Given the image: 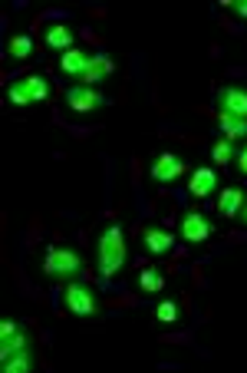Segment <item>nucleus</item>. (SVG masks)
<instances>
[{
  "label": "nucleus",
  "instance_id": "obj_7",
  "mask_svg": "<svg viewBox=\"0 0 247 373\" xmlns=\"http://www.w3.org/2000/svg\"><path fill=\"white\" fill-rule=\"evenodd\" d=\"M221 109L234 119H247V90H241V86L221 90Z\"/></svg>",
  "mask_w": 247,
  "mask_h": 373
},
{
  "label": "nucleus",
  "instance_id": "obj_26",
  "mask_svg": "<svg viewBox=\"0 0 247 373\" xmlns=\"http://www.w3.org/2000/svg\"><path fill=\"white\" fill-rule=\"evenodd\" d=\"M244 222H247V209H244Z\"/></svg>",
  "mask_w": 247,
  "mask_h": 373
},
{
  "label": "nucleus",
  "instance_id": "obj_8",
  "mask_svg": "<svg viewBox=\"0 0 247 373\" xmlns=\"http://www.w3.org/2000/svg\"><path fill=\"white\" fill-rule=\"evenodd\" d=\"M218 189V175H215V169H195V175L188 182V192L195 198H208V195Z\"/></svg>",
  "mask_w": 247,
  "mask_h": 373
},
{
  "label": "nucleus",
  "instance_id": "obj_4",
  "mask_svg": "<svg viewBox=\"0 0 247 373\" xmlns=\"http://www.w3.org/2000/svg\"><path fill=\"white\" fill-rule=\"evenodd\" d=\"M66 103H70L73 113H96L106 103V96L96 86H73V90L66 93Z\"/></svg>",
  "mask_w": 247,
  "mask_h": 373
},
{
  "label": "nucleus",
  "instance_id": "obj_15",
  "mask_svg": "<svg viewBox=\"0 0 247 373\" xmlns=\"http://www.w3.org/2000/svg\"><path fill=\"white\" fill-rule=\"evenodd\" d=\"M20 350H30V337L20 330V334H14V337H7V341H0V360L14 357V354H20Z\"/></svg>",
  "mask_w": 247,
  "mask_h": 373
},
{
  "label": "nucleus",
  "instance_id": "obj_17",
  "mask_svg": "<svg viewBox=\"0 0 247 373\" xmlns=\"http://www.w3.org/2000/svg\"><path fill=\"white\" fill-rule=\"evenodd\" d=\"M30 367H33V354L30 350H20V354L3 360V373H27Z\"/></svg>",
  "mask_w": 247,
  "mask_h": 373
},
{
  "label": "nucleus",
  "instance_id": "obj_14",
  "mask_svg": "<svg viewBox=\"0 0 247 373\" xmlns=\"http://www.w3.org/2000/svg\"><path fill=\"white\" fill-rule=\"evenodd\" d=\"M218 122H221V129H224V139H228V142L244 139L247 135V119H234V116H228V113H221Z\"/></svg>",
  "mask_w": 247,
  "mask_h": 373
},
{
  "label": "nucleus",
  "instance_id": "obj_20",
  "mask_svg": "<svg viewBox=\"0 0 247 373\" xmlns=\"http://www.w3.org/2000/svg\"><path fill=\"white\" fill-rule=\"evenodd\" d=\"M30 50H33V40H30L27 33H20V37L10 40V57H17V60H27Z\"/></svg>",
  "mask_w": 247,
  "mask_h": 373
},
{
  "label": "nucleus",
  "instance_id": "obj_11",
  "mask_svg": "<svg viewBox=\"0 0 247 373\" xmlns=\"http://www.w3.org/2000/svg\"><path fill=\"white\" fill-rule=\"evenodd\" d=\"M46 46H53V50H73V30L66 27V23H57V27H50L46 30Z\"/></svg>",
  "mask_w": 247,
  "mask_h": 373
},
{
  "label": "nucleus",
  "instance_id": "obj_23",
  "mask_svg": "<svg viewBox=\"0 0 247 373\" xmlns=\"http://www.w3.org/2000/svg\"><path fill=\"white\" fill-rule=\"evenodd\" d=\"M14 334H20V324L17 321H0V341H7V337H14Z\"/></svg>",
  "mask_w": 247,
  "mask_h": 373
},
{
  "label": "nucleus",
  "instance_id": "obj_2",
  "mask_svg": "<svg viewBox=\"0 0 247 373\" xmlns=\"http://www.w3.org/2000/svg\"><path fill=\"white\" fill-rule=\"evenodd\" d=\"M79 254L73 248H50L43 258V271L50 278H73L76 271H79Z\"/></svg>",
  "mask_w": 247,
  "mask_h": 373
},
{
  "label": "nucleus",
  "instance_id": "obj_12",
  "mask_svg": "<svg viewBox=\"0 0 247 373\" xmlns=\"http://www.w3.org/2000/svg\"><path fill=\"white\" fill-rule=\"evenodd\" d=\"M241 202H244L241 189H224V192H221V198H218L221 218H234V215H237V209H241Z\"/></svg>",
  "mask_w": 247,
  "mask_h": 373
},
{
  "label": "nucleus",
  "instance_id": "obj_16",
  "mask_svg": "<svg viewBox=\"0 0 247 373\" xmlns=\"http://www.w3.org/2000/svg\"><path fill=\"white\" fill-rule=\"evenodd\" d=\"M23 90L30 93V99H33V103H40V99H46V96H50V83H46L43 76H27V79H23Z\"/></svg>",
  "mask_w": 247,
  "mask_h": 373
},
{
  "label": "nucleus",
  "instance_id": "obj_3",
  "mask_svg": "<svg viewBox=\"0 0 247 373\" xmlns=\"http://www.w3.org/2000/svg\"><path fill=\"white\" fill-rule=\"evenodd\" d=\"M66 307H70V314H76V317H92V314L99 311L96 294L89 291L86 284H70V287H66Z\"/></svg>",
  "mask_w": 247,
  "mask_h": 373
},
{
  "label": "nucleus",
  "instance_id": "obj_6",
  "mask_svg": "<svg viewBox=\"0 0 247 373\" xmlns=\"http://www.w3.org/2000/svg\"><path fill=\"white\" fill-rule=\"evenodd\" d=\"M181 172H185V162L178 155H172V152H161L159 159L152 162V179L155 182H175Z\"/></svg>",
  "mask_w": 247,
  "mask_h": 373
},
{
  "label": "nucleus",
  "instance_id": "obj_25",
  "mask_svg": "<svg viewBox=\"0 0 247 373\" xmlns=\"http://www.w3.org/2000/svg\"><path fill=\"white\" fill-rule=\"evenodd\" d=\"M234 7H237V14H241V17L247 20V0H241V3H234Z\"/></svg>",
  "mask_w": 247,
  "mask_h": 373
},
{
  "label": "nucleus",
  "instance_id": "obj_18",
  "mask_svg": "<svg viewBox=\"0 0 247 373\" xmlns=\"http://www.w3.org/2000/svg\"><path fill=\"white\" fill-rule=\"evenodd\" d=\"M161 274L155 268H142V274H139V287H142V291H148V294H159L161 291Z\"/></svg>",
  "mask_w": 247,
  "mask_h": 373
},
{
  "label": "nucleus",
  "instance_id": "obj_10",
  "mask_svg": "<svg viewBox=\"0 0 247 373\" xmlns=\"http://www.w3.org/2000/svg\"><path fill=\"white\" fill-rule=\"evenodd\" d=\"M89 66V57L86 53H83V50H66V53H63V57H59V70H63V73H70V76H83V70H86Z\"/></svg>",
  "mask_w": 247,
  "mask_h": 373
},
{
  "label": "nucleus",
  "instance_id": "obj_5",
  "mask_svg": "<svg viewBox=\"0 0 247 373\" xmlns=\"http://www.w3.org/2000/svg\"><path fill=\"white\" fill-rule=\"evenodd\" d=\"M208 235H211V224H208V218H204L201 211H188L181 218V238L185 241L201 245V241H208Z\"/></svg>",
  "mask_w": 247,
  "mask_h": 373
},
{
  "label": "nucleus",
  "instance_id": "obj_1",
  "mask_svg": "<svg viewBox=\"0 0 247 373\" xmlns=\"http://www.w3.org/2000/svg\"><path fill=\"white\" fill-rule=\"evenodd\" d=\"M126 258H129L126 235H122V228H119V224H109V228L102 231L99 245H96L99 274H102V278H112V274H119V271H122V265H126Z\"/></svg>",
  "mask_w": 247,
  "mask_h": 373
},
{
  "label": "nucleus",
  "instance_id": "obj_22",
  "mask_svg": "<svg viewBox=\"0 0 247 373\" xmlns=\"http://www.w3.org/2000/svg\"><path fill=\"white\" fill-rule=\"evenodd\" d=\"M10 103H17V106L33 103V99H30V93L23 90V83H20V86H10Z\"/></svg>",
  "mask_w": 247,
  "mask_h": 373
},
{
  "label": "nucleus",
  "instance_id": "obj_9",
  "mask_svg": "<svg viewBox=\"0 0 247 373\" xmlns=\"http://www.w3.org/2000/svg\"><path fill=\"white\" fill-rule=\"evenodd\" d=\"M112 70H116V66H112V60H109L106 53H96V57H89V66L83 70V76H79V79H83V86H96L102 76L112 73Z\"/></svg>",
  "mask_w": 247,
  "mask_h": 373
},
{
  "label": "nucleus",
  "instance_id": "obj_21",
  "mask_svg": "<svg viewBox=\"0 0 247 373\" xmlns=\"http://www.w3.org/2000/svg\"><path fill=\"white\" fill-rule=\"evenodd\" d=\"M155 317H159V324H175L178 321V304L175 300H161L155 307Z\"/></svg>",
  "mask_w": 247,
  "mask_h": 373
},
{
  "label": "nucleus",
  "instance_id": "obj_24",
  "mask_svg": "<svg viewBox=\"0 0 247 373\" xmlns=\"http://www.w3.org/2000/svg\"><path fill=\"white\" fill-rule=\"evenodd\" d=\"M237 165H241V172L247 175V146L244 149H237Z\"/></svg>",
  "mask_w": 247,
  "mask_h": 373
},
{
  "label": "nucleus",
  "instance_id": "obj_13",
  "mask_svg": "<svg viewBox=\"0 0 247 373\" xmlns=\"http://www.w3.org/2000/svg\"><path fill=\"white\" fill-rule=\"evenodd\" d=\"M146 248L152 254H168V248H172V235L161 231V228H146Z\"/></svg>",
  "mask_w": 247,
  "mask_h": 373
},
{
  "label": "nucleus",
  "instance_id": "obj_19",
  "mask_svg": "<svg viewBox=\"0 0 247 373\" xmlns=\"http://www.w3.org/2000/svg\"><path fill=\"white\" fill-rule=\"evenodd\" d=\"M234 155H237V152H234V146L228 142V139H218V142H215V149H211V159H215L218 165H228Z\"/></svg>",
  "mask_w": 247,
  "mask_h": 373
}]
</instances>
